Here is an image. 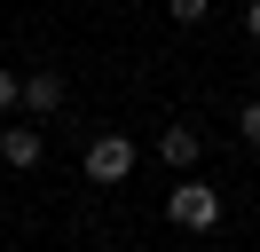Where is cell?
<instances>
[{"label":"cell","instance_id":"cell-3","mask_svg":"<svg viewBox=\"0 0 260 252\" xmlns=\"http://www.w3.org/2000/svg\"><path fill=\"white\" fill-rule=\"evenodd\" d=\"M0 158H8V166H40V158H48V134H40L32 118H8L0 126Z\"/></svg>","mask_w":260,"mask_h":252},{"label":"cell","instance_id":"cell-1","mask_svg":"<svg viewBox=\"0 0 260 252\" xmlns=\"http://www.w3.org/2000/svg\"><path fill=\"white\" fill-rule=\"evenodd\" d=\"M166 220H174V229H189V236L221 229V189H213V181H174V197H166Z\"/></svg>","mask_w":260,"mask_h":252},{"label":"cell","instance_id":"cell-9","mask_svg":"<svg viewBox=\"0 0 260 252\" xmlns=\"http://www.w3.org/2000/svg\"><path fill=\"white\" fill-rule=\"evenodd\" d=\"M244 32H252V40H260V0H252V8H244Z\"/></svg>","mask_w":260,"mask_h":252},{"label":"cell","instance_id":"cell-2","mask_svg":"<svg viewBox=\"0 0 260 252\" xmlns=\"http://www.w3.org/2000/svg\"><path fill=\"white\" fill-rule=\"evenodd\" d=\"M134 166H142V150H134L126 134H95V142H87V181H103V189H118V181H126Z\"/></svg>","mask_w":260,"mask_h":252},{"label":"cell","instance_id":"cell-7","mask_svg":"<svg viewBox=\"0 0 260 252\" xmlns=\"http://www.w3.org/2000/svg\"><path fill=\"white\" fill-rule=\"evenodd\" d=\"M237 142H260V103H237Z\"/></svg>","mask_w":260,"mask_h":252},{"label":"cell","instance_id":"cell-8","mask_svg":"<svg viewBox=\"0 0 260 252\" xmlns=\"http://www.w3.org/2000/svg\"><path fill=\"white\" fill-rule=\"evenodd\" d=\"M0 110H16V71H0Z\"/></svg>","mask_w":260,"mask_h":252},{"label":"cell","instance_id":"cell-6","mask_svg":"<svg viewBox=\"0 0 260 252\" xmlns=\"http://www.w3.org/2000/svg\"><path fill=\"white\" fill-rule=\"evenodd\" d=\"M166 8H174V24H205V16H213V0H166Z\"/></svg>","mask_w":260,"mask_h":252},{"label":"cell","instance_id":"cell-5","mask_svg":"<svg viewBox=\"0 0 260 252\" xmlns=\"http://www.w3.org/2000/svg\"><path fill=\"white\" fill-rule=\"evenodd\" d=\"M197 150H205V142H197V126H166V134H158V158H166L174 173H189Z\"/></svg>","mask_w":260,"mask_h":252},{"label":"cell","instance_id":"cell-4","mask_svg":"<svg viewBox=\"0 0 260 252\" xmlns=\"http://www.w3.org/2000/svg\"><path fill=\"white\" fill-rule=\"evenodd\" d=\"M16 103L32 110V118H48V110H63V71H32V79H16Z\"/></svg>","mask_w":260,"mask_h":252}]
</instances>
